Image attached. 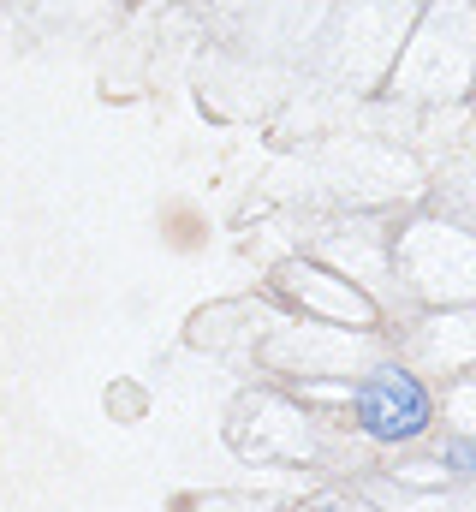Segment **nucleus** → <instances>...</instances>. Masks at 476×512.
Listing matches in <instances>:
<instances>
[{"instance_id":"2","label":"nucleus","mask_w":476,"mask_h":512,"mask_svg":"<svg viewBox=\"0 0 476 512\" xmlns=\"http://www.w3.org/2000/svg\"><path fill=\"white\" fill-rule=\"evenodd\" d=\"M453 465H465V471H476V441H453Z\"/></svg>"},{"instance_id":"1","label":"nucleus","mask_w":476,"mask_h":512,"mask_svg":"<svg viewBox=\"0 0 476 512\" xmlns=\"http://www.w3.org/2000/svg\"><path fill=\"white\" fill-rule=\"evenodd\" d=\"M352 411H357V429L369 441H381V447H405V441L429 435V423H435V399H429L423 376H411L399 364L369 370L352 399Z\"/></svg>"}]
</instances>
